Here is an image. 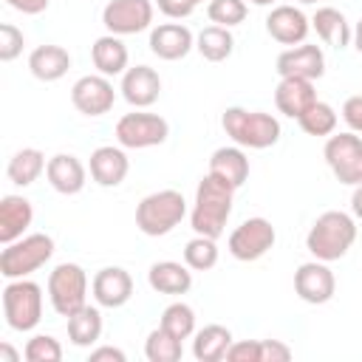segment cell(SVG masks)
Wrapping results in <instances>:
<instances>
[{
    "label": "cell",
    "mask_w": 362,
    "mask_h": 362,
    "mask_svg": "<svg viewBox=\"0 0 362 362\" xmlns=\"http://www.w3.org/2000/svg\"><path fill=\"white\" fill-rule=\"evenodd\" d=\"M232 201H235V189L229 184H223L221 178H215L212 173H206L198 181L195 204H192V212H189L192 232L218 240L226 229L229 215H232Z\"/></svg>",
    "instance_id": "1"
},
{
    "label": "cell",
    "mask_w": 362,
    "mask_h": 362,
    "mask_svg": "<svg viewBox=\"0 0 362 362\" xmlns=\"http://www.w3.org/2000/svg\"><path fill=\"white\" fill-rule=\"evenodd\" d=\"M354 240H356V221L342 209H328L311 223L305 235V249L317 260L334 263L348 255Z\"/></svg>",
    "instance_id": "2"
},
{
    "label": "cell",
    "mask_w": 362,
    "mask_h": 362,
    "mask_svg": "<svg viewBox=\"0 0 362 362\" xmlns=\"http://www.w3.org/2000/svg\"><path fill=\"white\" fill-rule=\"evenodd\" d=\"M221 127L223 133L238 144V147H249V150H266L272 144L280 141V122L272 113L263 110H246V107H226L221 116Z\"/></svg>",
    "instance_id": "3"
},
{
    "label": "cell",
    "mask_w": 362,
    "mask_h": 362,
    "mask_svg": "<svg viewBox=\"0 0 362 362\" xmlns=\"http://www.w3.org/2000/svg\"><path fill=\"white\" fill-rule=\"evenodd\" d=\"M187 215V201L178 189H158L139 201L136 206V226L147 238L170 235Z\"/></svg>",
    "instance_id": "4"
},
{
    "label": "cell",
    "mask_w": 362,
    "mask_h": 362,
    "mask_svg": "<svg viewBox=\"0 0 362 362\" xmlns=\"http://www.w3.org/2000/svg\"><path fill=\"white\" fill-rule=\"evenodd\" d=\"M54 255V238L45 232H31L17 238L14 243H6L0 252V274L6 280L28 277L40 272Z\"/></svg>",
    "instance_id": "5"
},
{
    "label": "cell",
    "mask_w": 362,
    "mask_h": 362,
    "mask_svg": "<svg viewBox=\"0 0 362 362\" xmlns=\"http://www.w3.org/2000/svg\"><path fill=\"white\" fill-rule=\"evenodd\" d=\"M3 317L11 331H34L42 320V288L28 277L8 280L3 288Z\"/></svg>",
    "instance_id": "6"
},
{
    "label": "cell",
    "mask_w": 362,
    "mask_h": 362,
    "mask_svg": "<svg viewBox=\"0 0 362 362\" xmlns=\"http://www.w3.org/2000/svg\"><path fill=\"white\" fill-rule=\"evenodd\" d=\"M48 300L59 317H71L88 303V274L79 263H59L48 274Z\"/></svg>",
    "instance_id": "7"
},
{
    "label": "cell",
    "mask_w": 362,
    "mask_h": 362,
    "mask_svg": "<svg viewBox=\"0 0 362 362\" xmlns=\"http://www.w3.org/2000/svg\"><path fill=\"white\" fill-rule=\"evenodd\" d=\"M170 136V124L164 116L158 113H147V110H133L124 113L116 122V141L127 150H144V147H158L164 144Z\"/></svg>",
    "instance_id": "8"
},
{
    "label": "cell",
    "mask_w": 362,
    "mask_h": 362,
    "mask_svg": "<svg viewBox=\"0 0 362 362\" xmlns=\"http://www.w3.org/2000/svg\"><path fill=\"white\" fill-rule=\"evenodd\" d=\"M322 156L339 184H348V187L362 184V139L354 130L331 133L322 147Z\"/></svg>",
    "instance_id": "9"
},
{
    "label": "cell",
    "mask_w": 362,
    "mask_h": 362,
    "mask_svg": "<svg viewBox=\"0 0 362 362\" xmlns=\"http://www.w3.org/2000/svg\"><path fill=\"white\" fill-rule=\"evenodd\" d=\"M274 240H277V232H274L269 218H246L240 226L232 229L226 249L235 260L255 263L274 246Z\"/></svg>",
    "instance_id": "10"
},
{
    "label": "cell",
    "mask_w": 362,
    "mask_h": 362,
    "mask_svg": "<svg viewBox=\"0 0 362 362\" xmlns=\"http://www.w3.org/2000/svg\"><path fill=\"white\" fill-rule=\"evenodd\" d=\"M153 0H110L102 8V25L107 34L127 37L153 25Z\"/></svg>",
    "instance_id": "11"
},
{
    "label": "cell",
    "mask_w": 362,
    "mask_h": 362,
    "mask_svg": "<svg viewBox=\"0 0 362 362\" xmlns=\"http://www.w3.org/2000/svg\"><path fill=\"white\" fill-rule=\"evenodd\" d=\"M71 102L74 107L82 113V116H105L113 110V102H116V90H113V82L110 76H102V74H88V76H79L71 88Z\"/></svg>",
    "instance_id": "12"
},
{
    "label": "cell",
    "mask_w": 362,
    "mask_h": 362,
    "mask_svg": "<svg viewBox=\"0 0 362 362\" xmlns=\"http://www.w3.org/2000/svg\"><path fill=\"white\" fill-rule=\"evenodd\" d=\"M294 291L303 303L308 305H322L334 297L337 291V277L334 272L328 269L325 260H308V263H300L297 272H294Z\"/></svg>",
    "instance_id": "13"
},
{
    "label": "cell",
    "mask_w": 362,
    "mask_h": 362,
    "mask_svg": "<svg viewBox=\"0 0 362 362\" xmlns=\"http://www.w3.org/2000/svg\"><path fill=\"white\" fill-rule=\"evenodd\" d=\"M277 74L280 76H297V79H320L325 74V54L320 45H311V42H300V45H291L286 48L277 62H274Z\"/></svg>",
    "instance_id": "14"
},
{
    "label": "cell",
    "mask_w": 362,
    "mask_h": 362,
    "mask_svg": "<svg viewBox=\"0 0 362 362\" xmlns=\"http://www.w3.org/2000/svg\"><path fill=\"white\" fill-rule=\"evenodd\" d=\"M90 294L102 308H122L133 297V277L122 266H105L93 274Z\"/></svg>",
    "instance_id": "15"
},
{
    "label": "cell",
    "mask_w": 362,
    "mask_h": 362,
    "mask_svg": "<svg viewBox=\"0 0 362 362\" xmlns=\"http://www.w3.org/2000/svg\"><path fill=\"white\" fill-rule=\"evenodd\" d=\"M266 31L280 45H300V42H305V37L311 31V17H305L303 8H297V6L277 3L266 17Z\"/></svg>",
    "instance_id": "16"
},
{
    "label": "cell",
    "mask_w": 362,
    "mask_h": 362,
    "mask_svg": "<svg viewBox=\"0 0 362 362\" xmlns=\"http://www.w3.org/2000/svg\"><path fill=\"white\" fill-rule=\"evenodd\" d=\"M119 90H122V96L130 107L144 110V107L156 105V99L161 96V76L150 65H133L122 74Z\"/></svg>",
    "instance_id": "17"
},
{
    "label": "cell",
    "mask_w": 362,
    "mask_h": 362,
    "mask_svg": "<svg viewBox=\"0 0 362 362\" xmlns=\"http://www.w3.org/2000/svg\"><path fill=\"white\" fill-rule=\"evenodd\" d=\"M192 48H195V34L184 23H161L150 28V51L158 59H167V62L184 59Z\"/></svg>",
    "instance_id": "18"
},
{
    "label": "cell",
    "mask_w": 362,
    "mask_h": 362,
    "mask_svg": "<svg viewBox=\"0 0 362 362\" xmlns=\"http://www.w3.org/2000/svg\"><path fill=\"white\" fill-rule=\"evenodd\" d=\"M90 178L99 184V187H119L127 173H130V161H127V153L124 147H113V144H102L90 153Z\"/></svg>",
    "instance_id": "19"
},
{
    "label": "cell",
    "mask_w": 362,
    "mask_h": 362,
    "mask_svg": "<svg viewBox=\"0 0 362 362\" xmlns=\"http://www.w3.org/2000/svg\"><path fill=\"white\" fill-rule=\"evenodd\" d=\"M317 102V90L311 79H297V76H280L274 88V105L283 116L300 119L311 105Z\"/></svg>",
    "instance_id": "20"
},
{
    "label": "cell",
    "mask_w": 362,
    "mask_h": 362,
    "mask_svg": "<svg viewBox=\"0 0 362 362\" xmlns=\"http://www.w3.org/2000/svg\"><path fill=\"white\" fill-rule=\"evenodd\" d=\"M45 178L48 184L59 192V195H76L85 189V181H88V170L85 164L71 156V153H57L48 158V167H45Z\"/></svg>",
    "instance_id": "21"
},
{
    "label": "cell",
    "mask_w": 362,
    "mask_h": 362,
    "mask_svg": "<svg viewBox=\"0 0 362 362\" xmlns=\"http://www.w3.org/2000/svg\"><path fill=\"white\" fill-rule=\"evenodd\" d=\"M34 221V206L23 195H3L0 198V243H14L25 235Z\"/></svg>",
    "instance_id": "22"
},
{
    "label": "cell",
    "mask_w": 362,
    "mask_h": 362,
    "mask_svg": "<svg viewBox=\"0 0 362 362\" xmlns=\"http://www.w3.org/2000/svg\"><path fill=\"white\" fill-rule=\"evenodd\" d=\"M147 283L158 294L178 297V294H187L192 288V269L187 263H178V260H158L150 266Z\"/></svg>",
    "instance_id": "23"
},
{
    "label": "cell",
    "mask_w": 362,
    "mask_h": 362,
    "mask_svg": "<svg viewBox=\"0 0 362 362\" xmlns=\"http://www.w3.org/2000/svg\"><path fill=\"white\" fill-rule=\"evenodd\" d=\"M209 173L215 178H221L223 184H229L232 189H240L249 181V156L243 153V147H218L209 158Z\"/></svg>",
    "instance_id": "24"
},
{
    "label": "cell",
    "mask_w": 362,
    "mask_h": 362,
    "mask_svg": "<svg viewBox=\"0 0 362 362\" xmlns=\"http://www.w3.org/2000/svg\"><path fill=\"white\" fill-rule=\"evenodd\" d=\"M311 28L317 31V37H320L325 45H331V48H337V51L348 48L351 40H354V31H351L345 14H342L339 8H334V6L317 8V11L311 14Z\"/></svg>",
    "instance_id": "25"
},
{
    "label": "cell",
    "mask_w": 362,
    "mask_h": 362,
    "mask_svg": "<svg viewBox=\"0 0 362 362\" xmlns=\"http://www.w3.org/2000/svg\"><path fill=\"white\" fill-rule=\"evenodd\" d=\"M90 59H93V68L102 74V76H119L127 71V45L122 42V37L116 34H102L93 40L90 45Z\"/></svg>",
    "instance_id": "26"
},
{
    "label": "cell",
    "mask_w": 362,
    "mask_h": 362,
    "mask_svg": "<svg viewBox=\"0 0 362 362\" xmlns=\"http://www.w3.org/2000/svg\"><path fill=\"white\" fill-rule=\"evenodd\" d=\"M71 68V54L62 45H37L28 54V71L40 79V82H57L68 74Z\"/></svg>",
    "instance_id": "27"
},
{
    "label": "cell",
    "mask_w": 362,
    "mask_h": 362,
    "mask_svg": "<svg viewBox=\"0 0 362 362\" xmlns=\"http://www.w3.org/2000/svg\"><path fill=\"white\" fill-rule=\"evenodd\" d=\"M232 342H235V337L226 325H218V322L204 325V328L195 331L192 356L198 362H221V359H226V351H229Z\"/></svg>",
    "instance_id": "28"
},
{
    "label": "cell",
    "mask_w": 362,
    "mask_h": 362,
    "mask_svg": "<svg viewBox=\"0 0 362 362\" xmlns=\"http://www.w3.org/2000/svg\"><path fill=\"white\" fill-rule=\"evenodd\" d=\"M102 337V311L96 305H82L68 317V339L76 348H90Z\"/></svg>",
    "instance_id": "29"
},
{
    "label": "cell",
    "mask_w": 362,
    "mask_h": 362,
    "mask_svg": "<svg viewBox=\"0 0 362 362\" xmlns=\"http://www.w3.org/2000/svg\"><path fill=\"white\" fill-rule=\"evenodd\" d=\"M45 167H48V161H45L42 150H37V147H23V150H17V153L8 158L6 175H8V181L17 184V187H31V184L45 173Z\"/></svg>",
    "instance_id": "30"
},
{
    "label": "cell",
    "mask_w": 362,
    "mask_h": 362,
    "mask_svg": "<svg viewBox=\"0 0 362 362\" xmlns=\"http://www.w3.org/2000/svg\"><path fill=\"white\" fill-rule=\"evenodd\" d=\"M195 48H198V54H201L206 62H223V59H229L232 51H235V37H232L229 28L212 23V25H206V28L198 31Z\"/></svg>",
    "instance_id": "31"
},
{
    "label": "cell",
    "mask_w": 362,
    "mask_h": 362,
    "mask_svg": "<svg viewBox=\"0 0 362 362\" xmlns=\"http://www.w3.org/2000/svg\"><path fill=\"white\" fill-rule=\"evenodd\" d=\"M184 354V345L178 337H173L170 331H164L161 325L153 328L144 339V356L150 362H178Z\"/></svg>",
    "instance_id": "32"
},
{
    "label": "cell",
    "mask_w": 362,
    "mask_h": 362,
    "mask_svg": "<svg viewBox=\"0 0 362 362\" xmlns=\"http://www.w3.org/2000/svg\"><path fill=\"white\" fill-rule=\"evenodd\" d=\"M158 325L184 342V339L195 337V311H192V305H187V303H181V300H178V303H170V305L161 311V322H158Z\"/></svg>",
    "instance_id": "33"
},
{
    "label": "cell",
    "mask_w": 362,
    "mask_h": 362,
    "mask_svg": "<svg viewBox=\"0 0 362 362\" xmlns=\"http://www.w3.org/2000/svg\"><path fill=\"white\" fill-rule=\"evenodd\" d=\"M300 130L308 136H331L337 130V110L328 102H314L300 119H297Z\"/></svg>",
    "instance_id": "34"
},
{
    "label": "cell",
    "mask_w": 362,
    "mask_h": 362,
    "mask_svg": "<svg viewBox=\"0 0 362 362\" xmlns=\"http://www.w3.org/2000/svg\"><path fill=\"white\" fill-rule=\"evenodd\" d=\"M184 263L192 272H209V269H215V263H218V243H215V238L195 235L192 240H187V246H184Z\"/></svg>",
    "instance_id": "35"
},
{
    "label": "cell",
    "mask_w": 362,
    "mask_h": 362,
    "mask_svg": "<svg viewBox=\"0 0 362 362\" xmlns=\"http://www.w3.org/2000/svg\"><path fill=\"white\" fill-rule=\"evenodd\" d=\"M246 14H249V6L243 0H209V6H206V17L223 28L240 25L246 20Z\"/></svg>",
    "instance_id": "36"
},
{
    "label": "cell",
    "mask_w": 362,
    "mask_h": 362,
    "mask_svg": "<svg viewBox=\"0 0 362 362\" xmlns=\"http://www.w3.org/2000/svg\"><path fill=\"white\" fill-rule=\"evenodd\" d=\"M23 356H25L28 362H59V359H62V345H59V339L51 337V334H37V337H31V339L25 342Z\"/></svg>",
    "instance_id": "37"
},
{
    "label": "cell",
    "mask_w": 362,
    "mask_h": 362,
    "mask_svg": "<svg viewBox=\"0 0 362 362\" xmlns=\"http://www.w3.org/2000/svg\"><path fill=\"white\" fill-rule=\"evenodd\" d=\"M23 45H25V37L17 25L11 23H3L0 25V62H11L23 54Z\"/></svg>",
    "instance_id": "38"
},
{
    "label": "cell",
    "mask_w": 362,
    "mask_h": 362,
    "mask_svg": "<svg viewBox=\"0 0 362 362\" xmlns=\"http://www.w3.org/2000/svg\"><path fill=\"white\" fill-rule=\"evenodd\" d=\"M229 362H260V339H235L226 351Z\"/></svg>",
    "instance_id": "39"
},
{
    "label": "cell",
    "mask_w": 362,
    "mask_h": 362,
    "mask_svg": "<svg viewBox=\"0 0 362 362\" xmlns=\"http://www.w3.org/2000/svg\"><path fill=\"white\" fill-rule=\"evenodd\" d=\"M291 348L280 339H260V362H288Z\"/></svg>",
    "instance_id": "40"
},
{
    "label": "cell",
    "mask_w": 362,
    "mask_h": 362,
    "mask_svg": "<svg viewBox=\"0 0 362 362\" xmlns=\"http://www.w3.org/2000/svg\"><path fill=\"white\" fill-rule=\"evenodd\" d=\"M342 119H345L348 130H354L356 136H362V93L345 99V105H342Z\"/></svg>",
    "instance_id": "41"
},
{
    "label": "cell",
    "mask_w": 362,
    "mask_h": 362,
    "mask_svg": "<svg viewBox=\"0 0 362 362\" xmlns=\"http://www.w3.org/2000/svg\"><path fill=\"white\" fill-rule=\"evenodd\" d=\"M158 6V11L170 20H187L192 11H195V3L189 0H153Z\"/></svg>",
    "instance_id": "42"
},
{
    "label": "cell",
    "mask_w": 362,
    "mask_h": 362,
    "mask_svg": "<svg viewBox=\"0 0 362 362\" xmlns=\"http://www.w3.org/2000/svg\"><path fill=\"white\" fill-rule=\"evenodd\" d=\"M88 359L90 362H127V354L122 348H113V345H99L90 351Z\"/></svg>",
    "instance_id": "43"
},
{
    "label": "cell",
    "mask_w": 362,
    "mask_h": 362,
    "mask_svg": "<svg viewBox=\"0 0 362 362\" xmlns=\"http://www.w3.org/2000/svg\"><path fill=\"white\" fill-rule=\"evenodd\" d=\"M51 0H6V6H11L14 11H23V14H42L48 8Z\"/></svg>",
    "instance_id": "44"
},
{
    "label": "cell",
    "mask_w": 362,
    "mask_h": 362,
    "mask_svg": "<svg viewBox=\"0 0 362 362\" xmlns=\"http://www.w3.org/2000/svg\"><path fill=\"white\" fill-rule=\"evenodd\" d=\"M351 212H354V218L362 221V184L354 187V195H351Z\"/></svg>",
    "instance_id": "45"
},
{
    "label": "cell",
    "mask_w": 362,
    "mask_h": 362,
    "mask_svg": "<svg viewBox=\"0 0 362 362\" xmlns=\"http://www.w3.org/2000/svg\"><path fill=\"white\" fill-rule=\"evenodd\" d=\"M17 359H20V354L8 342H0V362H17Z\"/></svg>",
    "instance_id": "46"
},
{
    "label": "cell",
    "mask_w": 362,
    "mask_h": 362,
    "mask_svg": "<svg viewBox=\"0 0 362 362\" xmlns=\"http://www.w3.org/2000/svg\"><path fill=\"white\" fill-rule=\"evenodd\" d=\"M351 42H354V48L362 54V20L354 25V40H351Z\"/></svg>",
    "instance_id": "47"
},
{
    "label": "cell",
    "mask_w": 362,
    "mask_h": 362,
    "mask_svg": "<svg viewBox=\"0 0 362 362\" xmlns=\"http://www.w3.org/2000/svg\"><path fill=\"white\" fill-rule=\"evenodd\" d=\"M249 3H255V6H277V0H249Z\"/></svg>",
    "instance_id": "48"
},
{
    "label": "cell",
    "mask_w": 362,
    "mask_h": 362,
    "mask_svg": "<svg viewBox=\"0 0 362 362\" xmlns=\"http://www.w3.org/2000/svg\"><path fill=\"white\" fill-rule=\"evenodd\" d=\"M297 3H305V6H311V3H317V0H297Z\"/></svg>",
    "instance_id": "49"
},
{
    "label": "cell",
    "mask_w": 362,
    "mask_h": 362,
    "mask_svg": "<svg viewBox=\"0 0 362 362\" xmlns=\"http://www.w3.org/2000/svg\"><path fill=\"white\" fill-rule=\"evenodd\" d=\"M189 3H195V6H198V3H204V0H189Z\"/></svg>",
    "instance_id": "50"
}]
</instances>
